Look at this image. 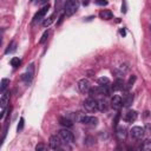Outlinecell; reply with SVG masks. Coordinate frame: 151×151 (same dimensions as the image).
Here are the masks:
<instances>
[{
	"label": "cell",
	"mask_w": 151,
	"mask_h": 151,
	"mask_svg": "<svg viewBox=\"0 0 151 151\" xmlns=\"http://www.w3.org/2000/svg\"><path fill=\"white\" fill-rule=\"evenodd\" d=\"M79 6H80V1L79 0H67V2L64 6V12H65L66 15L71 17L78 11Z\"/></svg>",
	"instance_id": "1"
},
{
	"label": "cell",
	"mask_w": 151,
	"mask_h": 151,
	"mask_svg": "<svg viewBox=\"0 0 151 151\" xmlns=\"http://www.w3.org/2000/svg\"><path fill=\"white\" fill-rule=\"evenodd\" d=\"M58 136H59V138L61 139V142H63L64 144H70V143H72V142L74 140L73 133H72L70 130H67V129L60 130V131L58 132Z\"/></svg>",
	"instance_id": "2"
},
{
	"label": "cell",
	"mask_w": 151,
	"mask_h": 151,
	"mask_svg": "<svg viewBox=\"0 0 151 151\" xmlns=\"http://www.w3.org/2000/svg\"><path fill=\"white\" fill-rule=\"evenodd\" d=\"M84 107L87 112H94L98 110V103L93 97H88L84 101Z\"/></svg>",
	"instance_id": "3"
},
{
	"label": "cell",
	"mask_w": 151,
	"mask_h": 151,
	"mask_svg": "<svg viewBox=\"0 0 151 151\" xmlns=\"http://www.w3.org/2000/svg\"><path fill=\"white\" fill-rule=\"evenodd\" d=\"M130 134L133 139H142L144 136V129L142 126H133L130 131Z\"/></svg>",
	"instance_id": "4"
},
{
	"label": "cell",
	"mask_w": 151,
	"mask_h": 151,
	"mask_svg": "<svg viewBox=\"0 0 151 151\" xmlns=\"http://www.w3.org/2000/svg\"><path fill=\"white\" fill-rule=\"evenodd\" d=\"M90 88H91V85H90V81L87 79H80L78 81V90L81 92V93H86V92H90Z\"/></svg>",
	"instance_id": "5"
},
{
	"label": "cell",
	"mask_w": 151,
	"mask_h": 151,
	"mask_svg": "<svg viewBox=\"0 0 151 151\" xmlns=\"http://www.w3.org/2000/svg\"><path fill=\"white\" fill-rule=\"evenodd\" d=\"M79 122L84 125H97L98 123V119L93 116H81Z\"/></svg>",
	"instance_id": "6"
},
{
	"label": "cell",
	"mask_w": 151,
	"mask_h": 151,
	"mask_svg": "<svg viewBox=\"0 0 151 151\" xmlns=\"http://www.w3.org/2000/svg\"><path fill=\"white\" fill-rule=\"evenodd\" d=\"M48 144H50V147L53 149V150H57L60 147V145L63 144L61 139L59 138V136H51L50 137V140H48Z\"/></svg>",
	"instance_id": "7"
},
{
	"label": "cell",
	"mask_w": 151,
	"mask_h": 151,
	"mask_svg": "<svg viewBox=\"0 0 151 151\" xmlns=\"http://www.w3.org/2000/svg\"><path fill=\"white\" fill-rule=\"evenodd\" d=\"M48 9H50V5H48V4H47V5H45L41 9H39V11H38V13H37V14L34 15V18H33V22L41 20V19L46 15V13L48 12Z\"/></svg>",
	"instance_id": "8"
},
{
	"label": "cell",
	"mask_w": 151,
	"mask_h": 151,
	"mask_svg": "<svg viewBox=\"0 0 151 151\" xmlns=\"http://www.w3.org/2000/svg\"><path fill=\"white\" fill-rule=\"evenodd\" d=\"M123 106V99L119 96H113L111 99V107L113 110H120Z\"/></svg>",
	"instance_id": "9"
},
{
	"label": "cell",
	"mask_w": 151,
	"mask_h": 151,
	"mask_svg": "<svg viewBox=\"0 0 151 151\" xmlns=\"http://www.w3.org/2000/svg\"><path fill=\"white\" fill-rule=\"evenodd\" d=\"M137 112L136 111H133V110H130V111H127L126 113H125V120L126 122H129V123H132V122H134L136 119H137Z\"/></svg>",
	"instance_id": "10"
},
{
	"label": "cell",
	"mask_w": 151,
	"mask_h": 151,
	"mask_svg": "<svg viewBox=\"0 0 151 151\" xmlns=\"http://www.w3.org/2000/svg\"><path fill=\"white\" fill-rule=\"evenodd\" d=\"M8 99H9V92H2V96H1V99H0L1 110H5L6 109V105L8 103Z\"/></svg>",
	"instance_id": "11"
},
{
	"label": "cell",
	"mask_w": 151,
	"mask_h": 151,
	"mask_svg": "<svg viewBox=\"0 0 151 151\" xmlns=\"http://www.w3.org/2000/svg\"><path fill=\"white\" fill-rule=\"evenodd\" d=\"M116 134H117V137H118L119 140L125 139V137H126V127H124V126H119V127H117V130H116Z\"/></svg>",
	"instance_id": "12"
},
{
	"label": "cell",
	"mask_w": 151,
	"mask_h": 151,
	"mask_svg": "<svg viewBox=\"0 0 151 151\" xmlns=\"http://www.w3.org/2000/svg\"><path fill=\"white\" fill-rule=\"evenodd\" d=\"M112 15H113L112 12L109 9H103L99 12V18L103 20H110V19H112Z\"/></svg>",
	"instance_id": "13"
},
{
	"label": "cell",
	"mask_w": 151,
	"mask_h": 151,
	"mask_svg": "<svg viewBox=\"0 0 151 151\" xmlns=\"http://www.w3.org/2000/svg\"><path fill=\"white\" fill-rule=\"evenodd\" d=\"M132 101H133V94L127 93V94L124 96V98H123V105L124 106H126V107L130 106L132 104Z\"/></svg>",
	"instance_id": "14"
},
{
	"label": "cell",
	"mask_w": 151,
	"mask_h": 151,
	"mask_svg": "<svg viewBox=\"0 0 151 151\" xmlns=\"http://www.w3.org/2000/svg\"><path fill=\"white\" fill-rule=\"evenodd\" d=\"M124 88V81L122 79H117L114 83H113V86H112V90L113 91H119V90H123Z\"/></svg>",
	"instance_id": "15"
},
{
	"label": "cell",
	"mask_w": 151,
	"mask_h": 151,
	"mask_svg": "<svg viewBox=\"0 0 151 151\" xmlns=\"http://www.w3.org/2000/svg\"><path fill=\"white\" fill-rule=\"evenodd\" d=\"M98 103V110L99 111H106L107 110V101L104 98H100L99 100H97Z\"/></svg>",
	"instance_id": "16"
},
{
	"label": "cell",
	"mask_w": 151,
	"mask_h": 151,
	"mask_svg": "<svg viewBox=\"0 0 151 151\" xmlns=\"http://www.w3.org/2000/svg\"><path fill=\"white\" fill-rule=\"evenodd\" d=\"M59 123H60L63 126H65V127H71V126L73 125V123H72L71 119L64 118V117H60V118H59Z\"/></svg>",
	"instance_id": "17"
},
{
	"label": "cell",
	"mask_w": 151,
	"mask_h": 151,
	"mask_svg": "<svg viewBox=\"0 0 151 151\" xmlns=\"http://www.w3.org/2000/svg\"><path fill=\"white\" fill-rule=\"evenodd\" d=\"M54 18H55V13L52 14L51 17H48L46 20H44V21H42V26H44V27H48V26L54 21Z\"/></svg>",
	"instance_id": "18"
},
{
	"label": "cell",
	"mask_w": 151,
	"mask_h": 151,
	"mask_svg": "<svg viewBox=\"0 0 151 151\" xmlns=\"http://www.w3.org/2000/svg\"><path fill=\"white\" fill-rule=\"evenodd\" d=\"M8 85H9V79L4 78V79L1 80V85H0V90H1V92H5V90L7 88Z\"/></svg>",
	"instance_id": "19"
},
{
	"label": "cell",
	"mask_w": 151,
	"mask_h": 151,
	"mask_svg": "<svg viewBox=\"0 0 151 151\" xmlns=\"http://www.w3.org/2000/svg\"><path fill=\"white\" fill-rule=\"evenodd\" d=\"M20 64H21V60H20L19 58H12V59H11V65H12L13 67H18Z\"/></svg>",
	"instance_id": "20"
},
{
	"label": "cell",
	"mask_w": 151,
	"mask_h": 151,
	"mask_svg": "<svg viewBox=\"0 0 151 151\" xmlns=\"http://www.w3.org/2000/svg\"><path fill=\"white\" fill-rule=\"evenodd\" d=\"M98 84H99V85H109V84H110V80H109V78H106V77H101V78L98 79Z\"/></svg>",
	"instance_id": "21"
},
{
	"label": "cell",
	"mask_w": 151,
	"mask_h": 151,
	"mask_svg": "<svg viewBox=\"0 0 151 151\" xmlns=\"http://www.w3.org/2000/svg\"><path fill=\"white\" fill-rule=\"evenodd\" d=\"M136 81V76H131L130 77V79H129V81H127V84H126V90H129V88H131V86L133 85V83Z\"/></svg>",
	"instance_id": "22"
},
{
	"label": "cell",
	"mask_w": 151,
	"mask_h": 151,
	"mask_svg": "<svg viewBox=\"0 0 151 151\" xmlns=\"http://www.w3.org/2000/svg\"><path fill=\"white\" fill-rule=\"evenodd\" d=\"M142 149L143 150H151V140H145L144 143H143V145H142Z\"/></svg>",
	"instance_id": "23"
},
{
	"label": "cell",
	"mask_w": 151,
	"mask_h": 151,
	"mask_svg": "<svg viewBox=\"0 0 151 151\" xmlns=\"http://www.w3.org/2000/svg\"><path fill=\"white\" fill-rule=\"evenodd\" d=\"M13 51H15V42L14 41H12L9 45H8V48L6 50V53H9V52H13Z\"/></svg>",
	"instance_id": "24"
},
{
	"label": "cell",
	"mask_w": 151,
	"mask_h": 151,
	"mask_svg": "<svg viewBox=\"0 0 151 151\" xmlns=\"http://www.w3.org/2000/svg\"><path fill=\"white\" fill-rule=\"evenodd\" d=\"M47 37H48V31H46V32H44V34H42V37H41V39L39 40V42H40V44H44V42L46 41V39H47Z\"/></svg>",
	"instance_id": "25"
},
{
	"label": "cell",
	"mask_w": 151,
	"mask_h": 151,
	"mask_svg": "<svg viewBox=\"0 0 151 151\" xmlns=\"http://www.w3.org/2000/svg\"><path fill=\"white\" fill-rule=\"evenodd\" d=\"M94 2L99 6H106L107 5V0H94Z\"/></svg>",
	"instance_id": "26"
},
{
	"label": "cell",
	"mask_w": 151,
	"mask_h": 151,
	"mask_svg": "<svg viewBox=\"0 0 151 151\" xmlns=\"http://www.w3.org/2000/svg\"><path fill=\"white\" fill-rule=\"evenodd\" d=\"M31 78H32V77H31V74H29V73H25V74H22V77H21V79H22V80H25V81H29V80H31Z\"/></svg>",
	"instance_id": "27"
},
{
	"label": "cell",
	"mask_w": 151,
	"mask_h": 151,
	"mask_svg": "<svg viewBox=\"0 0 151 151\" xmlns=\"http://www.w3.org/2000/svg\"><path fill=\"white\" fill-rule=\"evenodd\" d=\"M22 127H24V118L21 117V118H20V120H19V125H18V131L22 130Z\"/></svg>",
	"instance_id": "28"
},
{
	"label": "cell",
	"mask_w": 151,
	"mask_h": 151,
	"mask_svg": "<svg viewBox=\"0 0 151 151\" xmlns=\"http://www.w3.org/2000/svg\"><path fill=\"white\" fill-rule=\"evenodd\" d=\"M45 149V145L44 144H38L37 146H35V150L37 151H39V150H44Z\"/></svg>",
	"instance_id": "29"
},
{
	"label": "cell",
	"mask_w": 151,
	"mask_h": 151,
	"mask_svg": "<svg viewBox=\"0 0 151 151\" xmlns=\"http://www.w3.org/2000/svg\"><path fill=\"white\" fill-rule=\"evenodd\" d=\"M63 19H64V14L59 17V20H58V22H57V24H58V25H60V24H61V21H63Z\"/></svg>",
	"instance_id": "30"
},
{
	"label": "cell",
	"mask_w": 151,
	"mask_h": 151,
	"mask_svg": "<svg viewBox=\"0 0 151 151\" xmlns=\"http://www.w3.org/2000/svg\"><path fill=\"white\" fill-rule=\"evenodd\" d=\"M81 2H83V5H84V6H87V5L90 4V0H83Z\"/></svg>",
	"instance_id": "31"
},
{
	"label": "cell",
	"mask_w": 151,
	"mask_h": 151,
	"mask_svg": "<svg viewBox=\"0 0 151 151\" xmlns=\"http://www.w3.org/2000/svg\"><path fill=\"white\" fill-rule=\"evenodd\" d=\"M60 1H61V0H55V8H57V7H58V5L60 4Z\"/></svg>",
	"instance_id": "32"
},
{
	"label": "cell",
	"mask_w": 151,
	"mask_h": 151,
	"mask_svg": "<svg viewBox=\"0 0 151 151\" xmlns=\"http://www.w3.org/2000/svg\"><path fill=\"white\" fill-rule=\"evenodd\" d=\"M120 34H122V35H125V31H124V29H122V31H120Z\"/></svg>",
	"instance_id": "33"
},
{
	"label": "cell",
	"mask_w": 151,
	"mask_h": 151,
	"mask_svg": "<svg viewBox=\"0 0 151 151\" xmlns=\"http://www.w3.org/2000/svg\"><path fill=\"white\" fill-rule=\"evenodd\" d=\"M47 1H48V0H41V2H42V4H46Z\"/></svg>",
	"instance_id": "34"
},
{
	"label": "cell",
	"mask_w": 151,
	"mask_h": 151,
	"mask_svg": "<svg viewBox=\"0 0 151 151\" xmlns=\"http://www.w3.org/2000/svg\"><path fill=\"white\" fill-rule=\"evenodd\" d=\"M150 29H151V28H150Z\"/></svg>",
	"instance_id": "35"
}]
</instances>
